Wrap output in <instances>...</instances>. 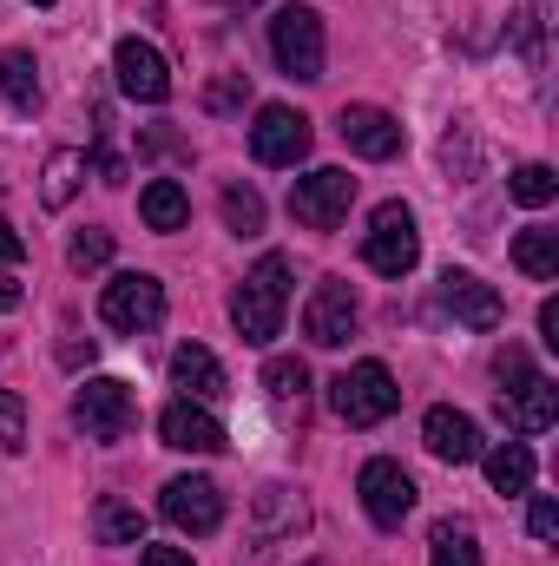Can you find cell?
Segmentation results:
<instances>
[{
  "mask_svg": "<svg viewBox=\"0 0 559 566\" xmlns=\"http://www.w3.org/2000/svg\"><path fill=\"white\" fill-rule=\"evenodd\" d=\"M13 303H20V283H13V277H7V271H0V316H7Z\"/></svg>",
  "mask_w": 559,
  "mask_h": 566,
  "instance_id": "38",
  "label": "cell"
},
{
  "mask_svg": "<svg viewBox=\"0 0 559 566\" xmlns=\"http://www.w3.org/2000/svg\"><path fill=\"white\" fill-rule=\"evenodd\" d=\"M0 448H27V402L0 389Z\"/></svg>",
  "mask_w": 559,
  "mask_h": 566,
  "instance_id": "31",
  "label": "cell"
},
{
  "mask_svg": "<svg viewBox=\"0 0 559 566\" xmlns=\"http://www.w3.org/2000/svg\"><path fill=\"white\" fill-rule=\"evenodd\" d=\"M158 434H165V448H178V454H218L224 448V422L204 409V402H165V416H158Z\"/></svg>",
  "mask_w": 559,
  "mask_h": 566,
  "instance_id": "15",
  "label": "cell"
},
{
  "mask_svg": "<svg viewBox=\"0 0 559 566\" xmlns=\"http://www.w3.org/2000/svg\"><path fill=\"white\" fill-rule=\"evenodd\" d=\"M336 133H342V145L356 151V158H395L402 145H409V133H402V119H389L382 106H342V119H336Z\"/></svg>",
  "mask_w": 559,
  "mask_h": 566,
  "instance_id": "14",
  "label": "cell"
},
{
  "mask_svg": "<svg viewBox=\"0 0 559 566\" xmlns=\"http://www.w3.org/2000/svg\"><path fill=\"white\" fill-rule=\"evenodd\" d=\"M251 99V80L244 73H224L218 86H204V113H231V106H244Z\"/></svg>",
  "mask_w": 559,
  "mask_h": 566,
  "instance_id": "32",
  "label": "cell"
},
{
  "mask_svg": "<svg viewBox=\"0 0 559 566\" xmlns=\"http://www.w3.org/2000/svg\"><path fill=\"white\" fill-rule=\"evenodd\" d=\"M514 264L534 283H553L559 277V231L553 224H527V231L514 238Z\"/></svg>",
  "mask_w": 559,
  "mask_h": 566,
  "instance_id": "21",
  "label": "cell"
},
{
  "mask_svg": "<svg viewBox=\"0 0 559 566\" xmlns=\"http://www.w3.org/2000/svg\"><path fill=\"white\" fill-rule=\"evenodd\" d=\"M309 566H323V560H309Z\"/></svg>",
  "mask_w": 559,
  "mask_h": 566,
  "instance_id": "41",
  "label": "cell"
},
{
  "mask_svg": "<svg viewBox=\"0 0 559 566\" xmlns=\"http://www.w3.org/2000/svg\"><path fill=\"white\" fill-rule=\"evenodd\" d=\"M224 224H231L238 238H257V231H264V198H257L251 185H224Z\"/></svg>",
  "mask_w": 559,
  "mask_h": 566,
  "instance_id": "27",
  "label": "cell"
},
{
  "mask_svg": "<svg viewBox=\"0 0 559 566\" xmlns=\"http://www.w3.org/2000/svg\"><path fill=\"white\" fill-rule=\"evenodd\" d=\"M481 461H487V481H494V494H527V488H534V448H527V441L481 448Z\"/></svg>",
  "mask_w": 559,
  "mask_h": 566,
  "instance_id": "19",
  "label": "cell"
},
{
  "mask_svg": "<svg viewBox=\"0 0 559 566\" xmlns=\"http://www.w3.org/2000/svg\"><path fill=\"white\" fill-rule=\"evenodd\" d=\"M441 310H447L454 323H467V329H500V323H507L500 290L481 283L474 271H447V277H441Z\"/></svg>",
  "mask_w": 559,
  "mask_h": 566,
  "instance_id": "13",
  "label": "cell"
},
{
  "mask_svg": "<svg viewBox=\"0 0 559 566\" xmlns=\"http://www.w3.org/2000/svg\"><path fill=\"white\" fill-rule=\"evenodd\" d=\"M20 258H27V244H20V231L0 218V264H20Z\"/></svg>",
  "mask_w": 559,
  "mask_h": 566,
  "instance_id": "36",
  "label": "cell"
},
{
  "mask_svg": "<svg viewBox=\"0 0 559 566\" xmlns=\"http://www.w3.org/2000/svg\"><path fill=\"white\" fill-rule=\"evenodd\" d=\"M507 191L527 205V211H540V205H553V191H559V178H553V165H520L514 178H507Z\"/></svg>",
  "mask_w": 559,
  "mask_h": 566,
  "instance_id": "29",
  "label": "cell"
},
{
  "mask_svg": "<svg viewBox=\"0 0 559 566\" xmlns=\"http://www.w3.org/2000/svg\"><path fill=\"white\" fill-rule=\"evenodd\" d=\"M139 218L151 231H184V218H191V198H184V185L178 178H151L139 191Z\"/></svg>",
  "mask_w": 559,
  "mask_h": 566,
  "instance_id": "20",
  "label": "cell"
},
{
  "mask_svg": "<svg viewBox=\"0 0 559 566\" xmlns=\"http://www.w3.org/2000/svg\"><path fill=\"white\" fill-rule=\"evenodd\" d=\"M93 534H99V547H145V514L126 507L119 494H106L93 507Z\"/></svg>",
  "mask_w": 559,
  "mask_h": 566,
  "instance_id": "22",
  "label": "cell"
},
{
  "mask_svg": "<svg viewBox=\"0 0 559 566\" xmlns=\"http://www.w3.org/2000/svg\"><path fill=\"white\" fill-rule=\"evenodd\" d=\"M303 336H309L316 349H342V343L356 336V290L342 277H323L309 290V303H303Z\"/></svg>",
  "mask_w": 559,
  "mask_h": 566,
  "instance_id": "10",
  "label": "cell"
},
{
  "mask_svg": "<svg viewBox=\"0 0 559 566\" xmlns=\"http://www.w3.org/2000/svg\"><path fill=\"white\" fill-rule=\"evenodd\" d=\"M309 119L296 113V106H264L257 113V126H251V151H257V165H303L309 158Z\"/></svg>",
  "mask_w": 559,
  "mask_h": 566,
  "instance_id": "12",
  "label": "cell"
},
{
  "mask_svg": "<svg viewBox=\"0 0 559 566\" xmlns=\"http://www.w3.org/2000/svg\"><path fill=\"white\" fill-rule=\"evenodd\" d=\"M494 376H500V382H514V389H527V382H534V363H527V349H520V343H507V349L494 356ZM514 389H500V396H514Z\"/></svg>",
  "mask_w": 559,
  "mask_h": 566,
  "instance_id": "33",
  "label": "cell"
},
{
  "mask_svg": "<svg viewBox=\"0 0 559 566\" xmlns=\"http://www.w3.org/2000/svg\"><path fill=\"white\" fill-rule=\"evenodd\" d=\"M271 53L289 80H323V20L316 7H283L271 20Z\"/></svg>",
  "mask_w": 559,
  "mask_h": 566,
  "instance_id": "8",
  "label": "cell"
},
{
  "mask_svg": "<svg viewBox=\"0 0 559 566\" xmlns=\"http://www.w3.org/2000/svg\"><path fill=\"white\" fill-rule=\"evenodd\" d=\"M283 310H289V258L264 251L257 271L231 290V323H238L244 343H271L283 329Z\"/></svg>",
  "mask_w": 559,
  "mask_h": 566,
  "instance_id": "1",
  "label": "cell"
},
{
  "mask_svg": "<svg viewBox=\"0 0 559 566\" xmlns=\"http://www.w3.org/2000/svg\"><path fill=\"white\" fill-rule=\"evenodd\" d=\"M428 566H481L474 527H467V521H441V527L428 534Z\"/></svg>",
  "mask_w": 559,
  "mask_h": 566,
  "instance_id": "25",
  "label": "cell"
},
{
  "mask_svg": "<svg viewBox=\"0 0 559 566\" xmlns=\"http://www.w3.org/2000/svg\"><path fill=\"white\" fill-rule=\"evenodd\" d=\"M171 389L184 402H218L224 396V363L204 349V343H178L171 349Z\"/></svg>",
  "mask_w": 559,
  "mask_h": 566,
  "instance_id": "16",
  "label": "cell"
},
{
  "mask_svg": "<svg viewBox=\"0 0 559 566\" xmlns=\"http://www.w3.org/2000/svg\"><path fill=\"white\" fill-rule=\"evenodd\" d=\"M329 409L349 428H376L402 409V389H395V376H389L382 363H356V369H342V376L329 382Z\"/></svg>",
  "mask_w": 559,
  "mask_h": 566,
  "instance_id": "2",
  "label": "cell"
},
{
  "mask_svg": "<svg viewBox=\"0 0 559 566\" xmlns=\"http://www.w3.org/2000/svg\"><path fill=\"white\" fill-rule=\"evenodd\" d=\"M421 258V231H415V211L402 205V198H389V205H376V218H369V238H362V264L376 271V277H409Z\"/></svg>",
  "mask_w": 559,
  "mask_h": 566,
  "instance_id": "3",
  "label": "cell"
},
{
  "mask_svg": "<svg viewBox=\"0 0 559 566\" xmlns=\"http://www.w3.org/2000/svg\"><path fill=\"white\" fill-rule=\"evenodd\" d=\"M66 258H73V271H99V264L113 258V231H80Z\"/></svg>",
  "mask_w": 559,
  "mask_h": 566,
  "instance_id": "30",
  "label": "cell"
},
{
  "mask_svg": "<svg viewBox=\"0 0 559 566\" xmlns=\"http://www.w3.org/2000/svg\"><path fill=\"white\" fill-rule=\"evenodd\" d=\"M349 205H356V178L342 165H323V171H309V178L289 185V218L303 231H336L349 218Z\"/></svg>",
  "mask_w": 559,
  "mask_h": 566,
  "instance_id": "6",
  "label": "cell"
},
{
  "mask_svg": "<svg viewBox=\"0 0 559 566\" xmlns=\"http://www.w3.org/2000/svg\"><path fill=\"white\" fill-rule=\"evenodd\" d=\"M0 93H7L13 113H33L40 106V66H33V53H20V46L0 53Z\"/></svg>",
  "mask_w": 559,
  "mask_h": 566,
  "instance_id": "23",
  "label": "cell"
},
{
  "mask_svg": "<svg viewBox=\"0 0 559 566\" xmlns=\"http://www.w3.org/2000/svg\"><path fill=\"white\" fill-rule=\"evenodd\" d=\"M500 409H507V422L520 428V434H547L553 416H559V389L547 382V376H534L527 389H514V402L500 396Z\"/></svg>",
  "mask_w": 559,
  "mask_h": 566,
  "instance_id": "18",
  "label": "cell"
},
{
  "mask_svg": "<svg viewBox=\"0 0 559 566\" xmlns=\"http://www.w3.org/2000/svg\"><path fill=\"white\" fill-rule=\"evenodd\" d=\"M80 178H86V151H53L46 158V178H40V205L46 211H66L73 191H80Z\"/></svg>",
  "mask_w": 559,
  "mask_h": 566,
  "instance_id": "24",
  "label": "cell"
},
{
  "mask_svg": "<svg viewBox=\"0 0 559 566\" xmlns=\"http://www.w3.org/2000/svg\"><path fill=\"white\" fill-rule=\"evenodd\" d=\"M33 7H53V0H33Z\"/></svg>",
  "mask_w": 559,
  "mask_h": 566,
  "instance_id": "40",
  "label": "cell"
},
{
  "mask_svg": "<svg viewBox=\"0 0 559 566\" xmlns=\"http://www.w3.org/2000/svg\"><path fill=\"white\" fill-rule=\"evenodd\" d=\"M231 7H257V0H231Z\"/></svg>",
  "mask_w": 559,
  "mask_h": 566,
  "instance_id": "39",
  "label": "cell"
},
{
  "mask_svg": "<svg viewBox=\"0 0 559 566\" xmlns=\"http://www.w3.org/2000/svg\"><path fill=\"white\" fill-rule=\"evenodd\" d=\"M356 494H362L369 521H376V527H389V534H395V527L415 514V481H409V468H402V461H389V454L362 461V474H356Z\"/></svg>",
  "mask_w": 559,
  "mask_h": 566,
  "instance_id": "7",
  "label": "cell"
},
{
  "mask_svg": "<svg viewBox=\"0 0 559 566\" xmlns=\"http://www.w3.org/2000/svg\"><path fill=\"white\" fill-rule=\"evenodd\" d=\"M303 527V501L289 488H264L257 494V541H277V534H296Z\"/></svg>",
  "mask_w": 559,
  "mask_h": 566,
  "instance_id": "26",
  "label": "cell"
},
{
  "mask_svg": "<svg viewBox=\"0 0 559 566\" xmlns=\"http://www.w3.org/2000/svg\"><path fill=\"white\" fill-rule=\"evenodd\" d=\"M99 323L106 329H126V336H145L165 323V283L151 271H119V277L99 290Z\"/></svg>",
  "mask_w": 559,
  "mask_h": 566,
  "instance_id": "5",
  "label": "cell"
},
{
  "mask_svg": "<svg viewBox=\"0 0 559 566\" xmlns=\"http://www.w3.org/2000/svg\"><path fill=\"white\" fill-rule=\"evenodd\" d=\"M113 73H119V93L139 99V106H165L171 99V66L151 40H119L113 46Z\"/></svg>",
  "mask_w": 559,
  "mask_h": 566,
  "instance_id": "11",
  "label": "cell"
},
{
  "mask_svg": "<svg viewBox=\"0 0 559 566\" xmlns=\"http://www.w3.org/2000/svg\"><path fill=\"white\" fill-rule=\"evenodd\" d=\"M421 441H428V454L434 461H481V428L474 416H461V409H428V422H421Z\"/></svg>",
  "mask_w": 559,
  "mask_h": 566,
  "instance_id": "17",
  "label": "cell"
},
{
  "mask_svg": "<svg viewBox=\"0 0 559 566\" xmlns=\"http://www.w3.org/2000/svg\"><path fill=\"white\" fill-rule=\"evenodd\" d=\"M73 422H80L86 441H126L133 422H139L133 382H119V376H93V382H80V396H73Z\"/></svg>",
  "mask_w": 559,
  "mask_h": 566,
  "instance_id": "4",
  "label": "cell"
},
{
  "mask_svg": "<svg viewBox=\"0 0 559 566\" xmlns=\"http://www.w3.org/2000/svg\"><path fill=\"white\" fill-rule=\"evenodd\" d=\"M540 343H547V349H559V303H553V296L540 303Z\"/></svg>",
  "mask_w": 559,
  "mask_h": 566,
  "instance_id": "37",
  "label": "cell"
},
{
  "mask_svg": "<svg viewBox=\"0 0 559 566\" xmlns=\"http://www.w3.org/2000/svg\"><path fill=\"white\" fill-rule=\"evenodd\" d=\"M527 527H534V541H559V501H553V494H534Z\"/></svg>",
  "mask_w": 559,
  "mask_h": 566,
  "instance_id": "34",
  "label": "cell"
},
{
  "mask_svg": "<svg viewBox=\"0 0 559 566\" xmlns=\"http://www.w3.org/2000/svg\"><path fill=\"white\" fill-rule=\"evenodd\" d=\"M264 389H271V402H303L309 369H303L296 356H271V363H264Z\"/></svg>",
  "mask_w": 559,
  "mask_h": 566,
  "instance_id": "28",
  "label": "cell"
},
{
  "mask_svg": "<svg viewBox=\"0 0 559 566\" xmlns=\"http://www.w3.org/2000/svg\"><path fill=\"white\" fill-rule=\"evenodd\" d=\"M139 566H191V554L184 547H145Z\"/></svg>",
  "mask_w": 559,
  "mask_h": 566,
  "instance_id": "35",
  "label": "cell"
},
{
  "mask_svg": "<svg viewBox=\"0 0 559 566\" xmlns=\"http://www.w3.org/2000/svg\"><path fill=\"white\" fill-rule=\"evenodd\" d=\"M158 514H165L178 534H218V527H224V494H218V481H204V474H178V481H165Z\"/></svg>",
  "mask_w": 559,
  "mask_h": 566,
  "instance_id": "9",
  "label": "cell"
}]
</instances>
